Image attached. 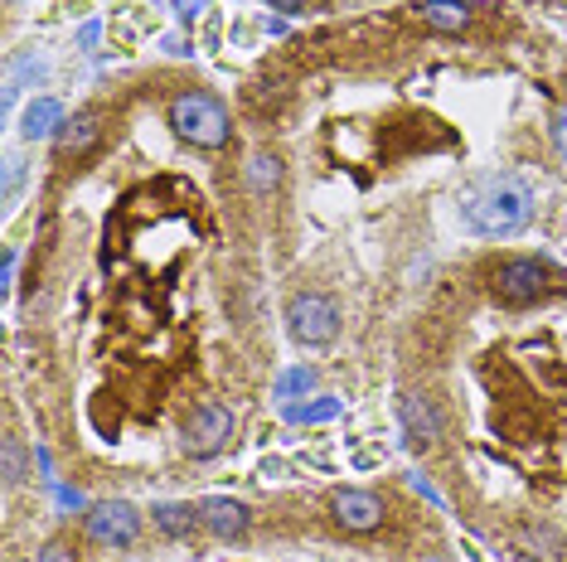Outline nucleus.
<instances>
[{
  "instance_id": "393cba45",
  "label": "nucleus",
  "mask_w": 567,
  "mask_h": 562,
  "mask_svg": "<svg viewBox=\"0 0 567 562\" xmlns=\"http://www.w3.org/2000/svg\"><path fill=\"white\" fill-rule=\"evenodd\" d=\"M422 562H446V558H422Z\"/></svg>"
},
{
  "instance_id": "4be33fe9",
  "label": "nucleus",
  "mask_w": 567,
  "mask_h": 562,
  "mask_svg": "<svg viewBox=\"0 0 567 562\" xmlns=\"http://www.w3.org/2000/svg\"><path fill=\"white\" fill-rule=\"evenodd\" d=\"M34 562H79V558H73V548H69V543H49Z\"/></svg>"
},
{
  "instance_id": "aec40b11",
  "label": "nucleus",
  "mask_w": 567,
  "mask_h": 562,
  "mask_svg": "<svg viewBox=\"0 0 567 562\" xmlns=\"http://www.w3.org/2000/svg\"><path fill=\"white\" fill-rule=\"evenodd\" d=\"M204 10H209V0H175V15L185 20V24H189V20H199Z\"/></svg>"
},
{
  "instance_id": "f8f14e48",
  "label": "nucleus",
  "mask_w": 567,
  "mask_h": 562,
  "mask_svg": "<svg viewBox=\"0 0 567 562\" xmlns=\"http://www.w3.org/2000/svg\"><path fill=\"white\" fill-rule=\"evenodd\" d=\"M151 519H156L161 533H171V539H195V533L204 529L199 504H156L151 509Z\"/></svg>"
},
{
  "instance_id": "1a4fd4ad",
  "label": "nucleus",
  "mask_w": 567,
  "mask_h": 562,
  "mask_svg": "<svg viewBox=\"0 0 567 562\" xmlns=\"http://www.w3.org/2000/svg\"><path fill=\"white\" fill-rule=\"evenodd\" d=\"M199 514H204V529H209L214 539H224V543L248 533V504L228 500V495H209V500L199 504Z\"/></svg>"
},
{
  "instance_id": "ddd939ff",
  "label": "nucleus",
  "mask_w": 567,
  "mask_h": 562,
  "mask_svg": "<svg viewBox=\"0 0 567 562\" xmlns=\"http://www.w3.org/2000/svg\"><path fill=\"white\" fill-rule=\"evenodd\" d=\"M63 122H69V117H63V107H59L54 97H34L30 112H24L20 132H24V140H44V136H59Z\"/></svg>"
},
{
  "instance_id": "f257e3e1",
  "label": "nucleus",
  "mask_w": 567,
  "mask_h": 562,
  "mask_svg": "<svg viewBox=\"0 0 567 562\" xmlns=\"http://www.w3.org/2000/svg\"><path fill=\"white\" fill-rule=\"evenodd\" d=\"M528 219H534V195L514 175H485L461 199V223L481 238H509L528 228Z\"/></svg>"
},
{
  "instance_id": "9b49d317",
  "label": "nucleus",
  "mask_w": 567,
  "mask_h": 562,
  "mask_svg": "<svg viewBox=\"0 0 567 562\" xmlns=\"http://www.w3.org/2000/svg\"><path fill=\"white\" fill-rule=\"evenodd\" d=\"M102 136V122H97V112H79V117H69L59 126V136H54V150L59 156H83L87 146Z\"/></svg>"
},
{
  "instance_id": "9d476101",
  "label": "nucleus",
  "mask_w": 567,
  "mask_h": 562,
  "mask_svg": "<svg viewBox=\"0 0 567 562\" xmlns=\"http://www.w3.org/2000/svg\"><path fill=\"white\" fill-rule=\"evenodd\" d=\"M417 15H422V24H432V30H442V34H461L475 20V6H466V0H422Z\"/></svg>"
},
{
  "instance_id": "2eb2a0df",
  "label": "nucleus",
  "mask_w": 567,
  "mask_h": 562,
  "mask_svg": "<svg viewBox=\"0 0 567 562\" xmlns=\"http://www.w3.org/2000/svg\"><path fill=\"white\" fill-rule=\"evenodd\" d=\"M0 480H6V490H16V485L24 480V451H20V437H16V431L0 441Z\"/></svg>"
},
{
  "instance_id": "b1692460",
  "label": "nucleus",
  "mask_w": 567,
  "mask_h": 562,
  "mask_svg": "<svg viewBox=\"0 0 567 562\" xmlns=\"http://www.w3.org/2000/svg\"><path fill=\"white\" fill-rule=\"evenodd\" d=\"M272 10H287V15H296V10H306V0H267Z\"/></svg>"
},
{
  "instance_id": "39448f33",
  "label": "nucleus",
  "mask_w": 567,
  "mask_h": 562,
  "mask_svg": "<svg viewBox=\"0 0 567 562\" xmlns=\"http://www.w3.org/2000/svg\"><path fill=\"white\" fill-rule=\"evenodd\" d=\"M228 441H234V413H228L224 403H199L185 422V451L204 461V456L224 451Z\"/></svg>"
},
{
  "instance_id": "412c9836",
  "label": "nucleus",
  "mask_w": 567,
  "mask_h": 562,
  "mask_svg": "<svg viewBox=\"0 0 567 562\" xmlns=\"http://www.w3.org/2000/svg\"><path fill=\"white\" fill-rule=\"evenodd\" d=\"M553 140H558V156L567 160V107L553 112Z\"/></svg>"
},
{
  "instance_id": "a211bd4d",
  "label": "nucleus",
  "mask_w": 567,
  "mask_h": 562,
  "mask_svg": "<svg viewBox=\"0 0 567 562\" xmlns=\"http://www.w3.org/2000/svg\"><path fill=\"white\" fill-rule=\"evenodd\" d=\"M311 383H316L311 368H291V374L277 383V398H291V393H311Z\"/></svg>"
},
{
  "instance_id": "0eeeda50",
  "label": "nucleus",
  "mask_w": 567,
  "mask_h": 562,
  "mask_svg": "<svg viewBox=\"0 0 567 562\" xmlns=\"http://www.w3.org/2000/svg\"><path fill=\"white\" fill-rule=\"evenodd\" d=\"M330 519L340 523L344 533H373V529H383V519H389V504H383L373 490H334Z\"/></svg>"
},
{
  "instance_id": "7ed1b4c3",
  "label": "nucleus",
  "mask_w": 567,
  "mask_h": 562,
  "mask_svg": "<svg viewBox=\"0 0 567 562\" xmlns=\"http://www.w3.org/2000/svg\"><path fill=\"white\" fill-rule=\"evenodd\" d=\"M548 287H553V272L538 258H509L489 272V291H495L499 305H534L548 296Z\"/></svg>"
},
{
  "instance_id": "4468645a",
  "label": "nucleus",
  "mask_w": 567,
  "mask_h": 562,
  "mask_svg": "<svg viewBox=\"0 0 567 562\" xmlns=\"http://www.w3.org/2000/svg\"><path fill=\"white\" fill-rule=\"evenodd\" d=\"M248 180H252L257 195H267V189H277V185H281V160L272 156V150H257L252 165H248Z\"/></svg>"
},
{
  "instance_id": "f03ea898",
  "label": "nucleus",
  "mask_w": 567,
  "mask_h": 562,
  "mask_svg": "<svg viewBox=\"0 0 567 562\" xmlns=\"http://www.w3.org/2000/svg\"><path fill=\"white\" fill-rule=\"evenodd\" d=\"M171 126L179 140H189V146H199V150H224L228 140H234L228 107L214 93H199V87L171 97Z\"/></svg>"
},
{
  "instance_id": "5701e85b",
  "label": "nucleus",
  "mask_w": 567,
  "mask_h": 562,
  "mask_svg": "<svg viewBox=\"0 0 567 562\" xmlns=\"http://www.w3.org/2000/svg\"><path fill=\"white\" fill-rule=\"evenodd\" d=\"M16 262H20L16 252H6V262H0V281H6V291L16 287Z\"/></svg>"
},
{
  "instance_id": "a878e982",
  "label": "nucleus",
  "mask_w": 567,
  "mask_h": 562,
  "mask_svg": "<svg viewBox=\"0 0 567 562\" xmlns=\"http://www.w3.org/2000/svg\"><path fill=\"white\" fill-rule=\"evenodd\" d=\"M10 6H20V0H10Z\"/></svg>"
},
{
  "instance_id": "6e6552de",
  "label": "nucleus",
  "mask_w": 567,
  "mask_h": 562,
  "mask_svg": "<svg viewBox=\"0 0 567 562\" xmlns=\"http://www.w3.org/2000/svg\"><path fill=\"white\" fill-rule=\"evenodd\" d=\"M398 417H403L412 451H432V446L442 441V417H436L432 398H422V393H403V398H398Z\"/></svg>"
},
{
  "instance_id": "20e7f679",
  "label": "nucleus",
  "mask_w": 567,
  "mask_h": 562,
  "mask_svg": "<svg viewBox=\"0 0 567 562\" xmlns=\"http://www.w3.org/2000/svg\"><path fill=\"white\" fill-rule=\"evenodd\" d=\"M287 330L296 344H330L340 335V305L320 291H301L287 301Z\"/></svg>"
},
{
  "instance_id": "423d86ee",
  "label": "nucleus",
  "mask_w": 567,
  "mask_h": 562,
  "mask_svg": "<svg viewBox=\"0 0 567 562\" xmlns=\"http://www.w3.org/2000/svg\"><path fill=\"white\" fill-rule=\"evenodd\" d=\"M141 533V514L136 504L126 500H102L87 509V539L93 543H107V548H132Z\"/></svg>"
},
{
  "instance_id": "6ab92c4d",
  "label": "nucleus",
  "mask_w": 567,
  "mask_h": 562,
  "mask_svg": "<svg viewBox=\"0 0 567 562\" xmlns=\"http://www.w3.org/2000/svg\"><path fill=\"white\" fill-rule=\"evenodd\" d=\"M20 180H24V160L20 156H6V204L20 195Z\"/></svg>"
},
{
  "instance_id": "f3484780",
  "label": "nucleus",
  "mask_w": 567,
  "mask_h": 562,
  "mask_svg": "<svg viewBox=\"0 0 567 562\" xmlns=\"http://www.w3.org/2000/svg\"><path fill=\"white\" fill-rule=\"evenodd\" d=\"M44 79V59H34V54H20L16 63H10V87H24V83H40Z\"/></svg>"
},
{
  "instance_id": "dca6fc26",
  "label": "nucleus",
  "mask_w": 567,
  "mask_h": 562,
  "mask_svg": "<svg viewBox=\"0 0 567 562\" xmlns=\"http://www.w3.org/2000/svg\"><path fill=\"white\" fill-rule=\"evenodd\" d=\"M519 539H524L528 548H544V558H548V562H558V558H563V539L548 529V523H524Z\"/></svg>"
}]
</instances>
